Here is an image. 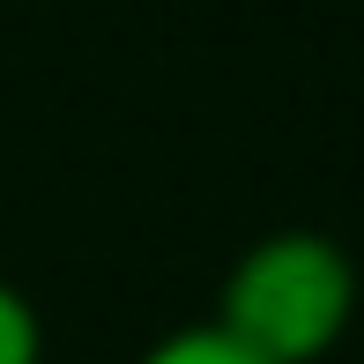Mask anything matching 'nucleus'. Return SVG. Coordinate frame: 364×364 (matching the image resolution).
I'll return each mask as SVG.
<instances>
[{"instance_id": "nucleus-1", "label": "nucleus", "mask_w": 364, "mask_h": 364, "mask_svg": "<svg viewBox=\"0 0 364 364\" xmlns=\"http://www.w3.org/2000/svg\"><path fill=\"white\" fill-rule=\"evenodd\" d=\"M350 312H357L350 253L327 245L320 230H275L245 245L238 268L223 275L216 327L268 364H320L342 342Z\"/></svg>"}, {"instance_id": "nucleus-2", "label": "nucleus", "mask_w": 364, "mask_h": 364, "mask_svg": "<svg viewBox=\"0 0 364 364\" xmlns=\"http://www.w3.org/2000/svg\"><path fill=\"white\" fill-rule=\"evenodd\" d=\"M141 364H268V357H253L245 342H230L216 320H201V327H178V335H164Z\"/></svg>"}, {"instance_id": "nucleus-3", "label": "nucleus", "mask_w": 364, "mask_h": 364, "mask_svg": "<svg viewBox=\"0 0 364 364\" xmlns=\"http://www.w3.org/2000/svg\"><path fill=\"white\" fill-rule=\"evenodd\" d=\"M0 364H45V327L15 283H0Z\"/></svg>"}]
</instances>
